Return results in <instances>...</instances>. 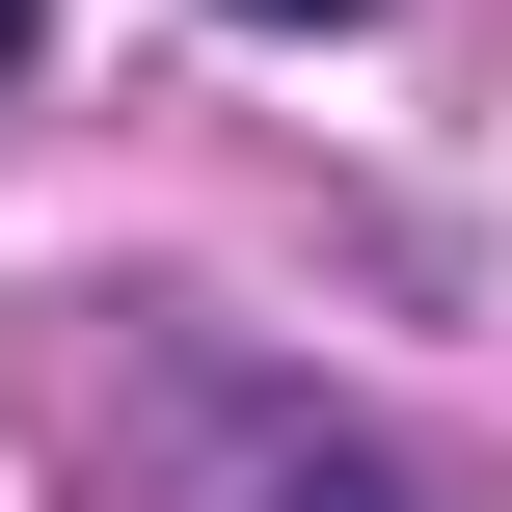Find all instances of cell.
<instances>
[{"label":"cell","instance_id":"cell-2","mask_svg":"<svg viewBox=\"0 0 512 512\" xmlns=\"http://www.w3.org/2000/svg\"><path fill=\"white\" fill-rule=\"evenodd\" d=\"M243 27H351V0H243Z\"/></svg>","mask_w":512,"mask_h":512},{"label":"cell","instance_id":"cell-3","mask_svg":"<svg viewBox=\"0 0 512 512\" xmlns=\"http://www.w3.org/2000/svg\"><path fill=\"white\" fill-rule=\"evenodd\" d=\"M27 27H54V0H0V81H27Z\"/></svg>","mask_w":512,"mask_h":512},{"label":"cell","instance_id":"cell-1","mask_svg":"<svg viewBox=\"0 0 512 512\" xmlns=\"http://www.w3.org/2000/svg\"><path fill=\"white\" fill-rule=\"evenodd\" d=\"M243 512H405V486H378V459H270Z\"/></svg>","mask_w":512,"mask_h":512}]
</instances>
